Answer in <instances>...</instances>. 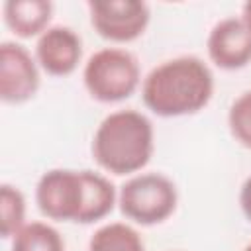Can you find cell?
I'll use <instances>...</instances> for the list:
<instances>
[{
    "instance_id": "cell-1",
    "label": "cell",
    "mask_w": 251,
    "mask_h": 251,
    "mask_svg": "<svg viewBox=\"0 0 251 251\" xmlns=\"http://www.w3.org/2000/svg\"><path fill=\"white\" fill-rule=\"evenodd\" d=\"M43 218L90 226L106 220L118 206V188L104 173L90 169H49L33 192Z\"/></svg>"
},
{
    "instance_id": "cell-2",
    "label": "cell",
    "mask_w": 251,
    "mask_h": 251,
    "mask_svg": "<svg viewBox=\"0 0 251 251\" xmlns=\"http://www.w3.org/2000/svg\"><path fill=\"white\" fill-rule=\"evenodd\" d=\"M210 65L196 55H178L155 65L141 80V100L159 118H184L202 112L214 96Z\"/></svg>"
},
{
    "instance_id": "cell-3",
    "label": "cell",
    "mask_w": 251,
    "mask_h": 251,
    "mask_svg": "<svg viewBox=\"0 0 251 251\" xmlns=\"http://www.w3.org/2000/svg\"><path fill=\"white\" fill-rule=\"evenodd\" d=\"M90 153L100 171L114 176L143 173L155 153L153 122L135 108L114 110L94 129Z\"/></svg>"
},
{
    "instance_id": "cell-4",
    "label": "cell",
    "mask_w": 251,
    "mask_h": 251,
    "mask_svg": "<svg viewBox=\"0 0 251 251\" xmlns=\"http://www.w3.org/2000/svg\"><path fill=\"white\" fill-rule=\"evenodd\" d=\"M137 57L126 47H102L82 67V84L88 96L100 104H118L131 98L141 86Z\"/></svg>"
},
{
    "instance_id": "cell-5",
    "label": "cell",
    "mask_w": 251,
    "mask_h": 251,
    "mask_svg": "<svg viewBox=\"0 0 251 251\" xmlns=\"http://www.w3.org/2000/svg\"><path fill=\"white\" fill-rule=\"evenodd\" d=\"M118 208L126 220L141 227L165 224L178 208V188L163 173L143 171L118 188Z\"/></svg>"
},
{
    "instance_id": "cell-6",
    "label": "cell",
    "mask_w": 251,
    "mask_h": 251,
    "mask_svg": "<svg viewBox=\"0 0 251 251\" xmlns=\"http://www.w3.org/2000/svg\"><path fill=\"white\" fill-rule=\"evenodd\" d=\"M86 10L92 29L116 47L137 41L151 22L149 4L139 0H92Z\"/></svg>"
},
{
    "instance_id": "cell-7",
    "label": "cell",
    "mask_w": 251,
    "mask_h": 251,
    "mask_svg": "<svg viewBox=\"0 0 251 251\" xmlns=\"http://www.w3.org/2000/svg\"><path fill=\"white\" fill-rule=\"evenodd\" d=\"M41 86L35 55L18 41L0 43V100L8 106L29 102Z\"/></svg>"
},
{
    "instance_id": "cell-8",
    "label": "cell",
    "mask_w": 251,
    "mask_h": 251,
    "mask_svg": "<svg viewBox=\"0 0 251 251\" xmlns=\"http://www.w3.org/2000/svg\"><path fill=\"white\" fill-rule=\"evenodd\" d=\"M206 53L214 67L239 71L251 65V27L241 16H229L212 25L206 37Z\"/></svg>"
},
{
    "instance_id": "cell-9",
    "label": "cell",
    "mask_w": 251,
    "mask_h": 251,
    "mask_svg": "<svg viewBox=\"0 0 251 251\" xmlns=\"http://www.w3.org/2000/svg\"><path fill=\"white\" fill-rule=\"evenodd\" d=\"M33 55L45 75L71 76L82 61V37L71 25L55 24L35 39Z\"/></svg>"
},
{
    "instance_id": "cell-10",
    "label": "cell",
    "mask_w": 251,
    "mask_h": 251,
    "mask_svg": "<svg viewBox=\"0 0 251 251\" xmlns=\"http://www.w3.org/2000/svg\"><path fill=\"white\" fill-rule=\"evenodd\" d=\"M55 6L49 0H6L2 4L4 25L20 39H37L51 27Z\"/></svg>"
},
{
    "instance_id": "cell-11",
    "label": "cell",
    "mask_w": 251,
    "mask_h": 251,
    "mask_svg": "<svg viewBox=\"0 0 251 251\" xmlns=\"http://www.w3.org/2000/svg\"><path fill=\"white\" fill-rule=\"evenodd\" d=\"M86 251H147L141 233L127 222L102 224L88 239Z\"/></svg>"
},
{
    "instance_id": "cell-12",
    "label": "cell",
    "mask_w": 251,
    "mask_h": 251,
    "mask_svg": "<svg viewBox=\"0 0 251 251\" xmlns=\"http://www.w3.org/2000/svg\"><path fill=\"white\" fill-rule=\"evenodd\" d=\"M10 251H67V243L53 224L31 220L10 239Z\"/></svg>"
},
{
    "instance_id": "cell-13",
    "label": "cell",
    "mask_w": 251,
    "mask_h": 251,
    "mask_svg": "<svg viewBox=\"0 0 251 251\" xmlns=\"http://www.w3.org/2000/svg\"><path fill=\"white\" fill-rule=\"evenodd\" d=\"M27 224V200L20 186L0 184V233L4 239H12Z\"/></svg>"
},
{
    "instance_id": "cell-14",
    "label": "cell",
    "mask_w": 251,
    "mask_h": 251,
    "mask_svg": "<svg viewBox=\"0 0 251 251\" xmlns=\"http://www.w3.org/2000/svg\"><path fill=\"white\" fill-rule=\"evenodd\" d=\"M227 129L235 143L251 149V88L243 90L227 110Z\"/></svg>"
},
{
    "instance_id": "cell-15",
    "label": "cell",
    "mask_w": 251,
    "mask_h": 251,
    "mask_svg": "<svg viewBox=\"0 0 251 251\" xmlns=\"http://www.w3.org/2000/svg\"><path fill=\"white\" fill-rule=\"evenodd\" d=\"M237 202H239V210H241V214H243L245 220L251 224V175L241 182Z\"/></svg>"
},
{
    "instance_id": "cell-16",
    "label": "cell",
    "mask_w": 251,
    "mask_h": 251,
    "mask_svg": "<svg viewBox=\"0 0 251 251\" xmlns=\"http://www.w3.org/2000/svg\"><path fill=\"white\" fill-rule=\"evenodd\" d=\"M239 16H241V18H243V22L251 27V0L243 4V8H241V14H239Z\"/></svg>"
},
{
    "instance_id": "cell-17",
    "label": "cell",
    "mask_w": 251,
    "mask_h": 251,
    "mask_svg": "<svg viewBox=\"0 0 251 251\" xmlns=\"http://www.w3.org/2000/svg\"><path fill=\"white\" fill-rule=\"evenodd\" d=\"M243 251H251V241H249V243H247V245L243 247Z\"/></svg>"
}]
</instances>
